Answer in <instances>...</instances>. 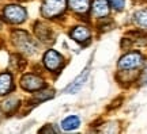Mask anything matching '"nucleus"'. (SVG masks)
<instances>
[{
	"label": "nucleus",
	"mask_w": 147,
	"mask_h": 134,
	"mask_svg": "<svg viewBox=\"0 0 147 134\" xmlns=\"http://www.w3.org/2000/svg\"><path fill=\"white\" fill-rule=\"evenodd\" d=\"M67 0H44L41 7V14L48 19L57 18L65 11Z\"/></svg>",
	"instance_id": "obj_1"
},
{
	"label": "nucleus",
	"mask_w": 147,
	"mask_h": 134,
	"mask_svg": "<svg viewBox=\"0 0 147 134\" xmlns=\"http://www.w3.org/2000/svg\"><path fill=\"white\" fill-rule=\"evenodd\" d=\"M144 62V57L140 54L139 52H131L127 53L121 57L119 62H117V67L120 71H124V72H129V71H134V69H138L140 68Z\"/></svg>",
	"instance_id": "obj_2"
},
{
	"label": "nucleus",
	"mask_w": 147,
	"mask_h": 134,
	"mask_svg": "<svg viewBox=\"0 0 147 134\" xmlns=\"http://www.w3.org/2000/svg\"><path fill=\"white\" fill-rule=\"evenodd\" d=\"M3 16H4L5 21H8L10 23L18 25V23L25 22V19H26V16H27V12L19 4H8V5H5L4 10H3Z\"/></svg>",
	"instance_id": "obj_3"
},
{
	"label": "nucleus",
	"mask_w": 147,
	"mask_h": 134,
	"mask_svg": "<svg viewBox=\"0 0 147 134\" xmlns=\"http://www.w3.org/2000/svg\"><path fill=\"white\" fill-rule=\"evenodd\" d=\"M12 37H14L15 45L21 49L22 52L27 53V54H33V53L37 50V45L34 43V41L30 38V35L27 34L26 31L16 30Z\"/></svg>",
	"instance_id": "obj_4"
},
{
	"label": "nucleus",
	"mask_w": 147,
	"mask_h": 134,
	"mask_svg": "<svg viewBox=\"0 0 147 134\" xmlns=\"http://www.w3.org/2000/svg\"><path fill=\"white\" fill-rule=\"evenodd\" d=\"M63 61H64L63 56L60 53H57L56 50H53V49H49L44 54V65L51 72H57L59 69L63 67Z\"/></svg>",
	"instance_id": "obj_5"
},
{
	"label": "nucleus",
	"mask_w": 147,
	"mask_h": 134,
	"mask_svg": "<svg viewBox=\"0 0 147 134\" xmlns=\"http://www.w3.org/2000/svg\"><path fill=\"white\" fill-rule=\"evenodd\" d=\"M21 85L25 91H40L41 88L45 87V83L40 76L34 73H26L21 79Z\"/></svg>",
	"instance_id": "obj_6"
},
{
	"label": "nucleus",
	"mask_w": 147,
	"mask_h": 134,
	"mask_svg": "<svg viewBox=\"0 0 147 134\" xmlns=\"http://www.w3.org/2000/svg\"><path fill=\"white\" fill-rule=\"evenodd\" d=\"M110 11V5L108 0H94L93 4H91V14L94 18H106L109 15Z\"/></svg>",
	"instance_id": "obj_7"
},
{
	"label": "nucleus",
	"mask_w": 147,
	"mask_h": 134,
	"mask_svg": "<svg viewBox=\"0 0 147 134\" xmlns=\"http://www.w3.org/2000/svg\"><path fill=\"white\" fill-rule=\"evenodd\" d=\"M69 35L72 38L74 41L79 42V43H84L86 41H89L90 37H91V31L87 26H84V25H80V26H76L74 27L71 33H69Z\"/></svg>",
	"instance_id": "obj_8"
},
{
	"label": "nucleus",
	"mask_w": 147,
	"mask_h": 134,
	"mask_svg": "<svg viewBox=\"0 0 147 134\" xmlns=\"http://www.w3.org/2000/svg\"><path fill=\"white\" fill-rule=\"evenodd\" d=\"M68 5L76 14H86L91 7V0H68Z\"/></svg>",
	"instance_id": "obj_9"
},
{
	"label": "nucleus",
	"mask_w": 147,
	"mask_h": 134,
	"mask_svg": "<svg viewBox=\"0 0 147 134\" xmlns=\"http://www.w3.org/2000/svg\"><path fill=\"white\" fill-rule=\"evenodd\" d=\"M12 76L11 73L4 72V73H0V96H3L5 93H8L12 89Z\"/></svg>",
	"instance_id": "obj_10"
},
{
	"label": "nucleus",
	"mask_w": 147,
	"mask_h": 134,
	"mask_svg": "<svg viewBox=\"0 0 147 134\" xmlns=\"http://www.w3.org/2000/svg\"><path fill=\"white\" fill-rule=\"evenodd\" d=\"M87 75H89V71H87V69H84V72L82 73V75H79L78 77L75 79V80H74V81L68 85V87H67L65 92H68V93H75V92H78L79 89L82 88V85L84 84V81H86V79H87Z\"/></svg>",
	"instance_id": "obj_11"
},
{
	"label": "nucleus",
	"mask_w": 147,
	"mask_h": 134,
	"mask_svg": "<svg viewBox=\"0 0 147 134\" xmlns=\"http://www.w3.org/2000/svg\"><path fill=\"white\" fill-rule=\"evenodd\" d=\"M80 125V119L76 115H69L61 122V129L65 130V131H71V130H75L79 127Z\"/></svg>",
	"instance_id": "obj_12"
},
{
	"label": "nucleus",
	"mask_w": 147,
	"mask_h": 134,
	"mask_svg": "<svg viewBox=\"0 0 147 134\" xmlns=\"http://www.w3.org/2000/svg\"><path fill=\"white\" fill-rule=\"evenodd\" d=\"M34 30H36V34L40 39H42V41H48V39H49V37H51V30H49L47 26H44L41 23H37Z\"/></svg>",
	"instance_id": "obj_13"
},
{
	"label": "nucleus",
	"mask_w": 147,
	"mask_h": 134,
	"mask_svg": "<svg viewBox=\"0 0 147 134\" xmlns=\"http://www.w3.org/2000/svg\"><path fill=\"white\" fill-rule=\"evenodd\" d=\"M135 22L139 27L142 29H147V8L139 10L135 14Z\"/></svg>",
	"instance_id": "obj_14"
},
{
	"label": "nucleus",
	"mask_w": 147,
	"mask_h": 134,
	"mask_svg": "<svg viewBox=\"0 0 147 134\" xmlns=\"http://www.w3.org/2000/svg\"><path fill=\"white\" fill-rule=\"evenodd\" d=\"M18 103H19V100H16V99H8L7 102H4L3 108H4V111H7V113H11V111H14L18 107Z\"/></svg>",
	"instance_id": "obj_15"
},
{
	"label": "nucleus",
	"mask_w": 147,
	"mask_h": 134,
	"mask_svg": "<svg viewBox=\"0 0 147 134\" xmlns=\"http://www.w3.org/2000/svg\"><path fill=\"white\" fill-rule=\"evenodd\" d=\"M52 96H53V91H40V92H37L34 95V98L37 100H41V102L47 100V99H51Z\"/></svg>",
	"instance_id": "obj_16"
},
{
	"label": "nucleus",
	"mask_w": 147,
	"mask_h": 134,
	"mask_svg": "<svg viewBox=\"0 0 147 134\" xmlns=\"http://www.w3.org/2000/svg\"><path fill=\"white\" fill-rule=\"evenodd\" d=\"M109 4L117 11H121L124 8V0H109Z\"/></svg>",
	"instance_id": "obj_17"
}]
</instances>
